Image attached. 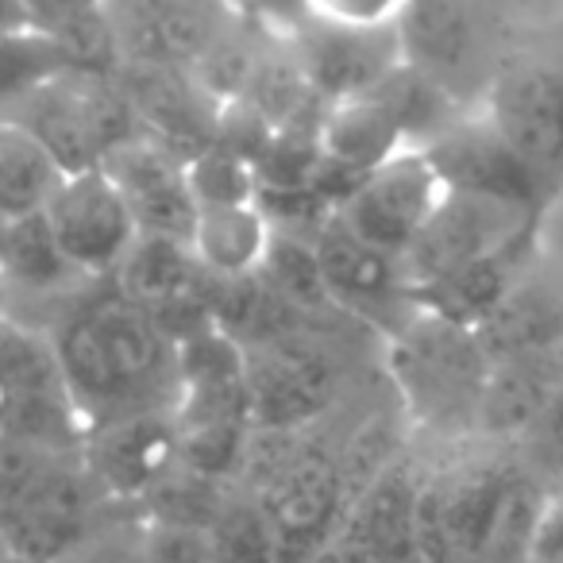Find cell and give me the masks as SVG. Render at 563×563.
Here are the masks:
<instances>
[{
  "mask_svg": "<svg viewBox=\"0 0 563 563\" xmlns=\"http://www.w3.org/2000/svg\"><path fill=\"white\" fill-rule=\"evenodd\" d=\"M104 20L120 63L194 66V58L228 27L224 0H104Z\"/></svg>",
  "mask_w": 563,
  "mask_h": 563,
  "instance_id": "9",
  "label": "cell"
},
{
  "mask_svg": "<svg viewBox=\"0 0 563 563\" xmlns=\"http://www.w3.org/2000/svg\"><path fill=\"white\" fill-rule=\"evenodd\" d=\"M444 194L448 189L432 158L421 147H406L394 158H386L378 170H371L332 220L371 247L401 255Z\"/></svg>",
  "mask_w": 563,
  "mask_h": 563,
  "instance_id": "5",
  "label": "cell"
},
{
  "mask_svg": "<svg viewBox=\"0 0 563 563\" xmlns=\"http://www.w3.org/2000/svg\"><path fill=\"white\" fill-rule=\"evenodd\" d=\"M78 70L66 43L51 32H16L0 35V112L12 109L20 97L40 89L43 81Z\"/></svg>",
  "mask_w": 563,
  "mask_h": 563,
  "instance_id": "29",
  "label": "cell"
},
{
  "mask_svg": "<svg viewBox=\"0 0 563 563\" xmlns=\"http://www.w3.org/2000/svg\"><path fill=\"white\" fill-rule=\"evenodd\" d=\"M16 32H40L27 0H0V35H16Z\"/></svg>",
  "mask_w": 563,
  "mask_h": 563,
  "instance_id": "40",
  "label": "cell"
},
{
  "mask_svg": "<svg viewBox=\"0 0 563 563\" xmlns=\"http://www.w3.org/2000/svg\"><path fill=\"white\" fill-rule=\"evenodd\" d=\"M117 81L135 112L140 135L155 140L181 163L217 143L220 109L201 93L186 66H140L120 63Z\"/></svg>",
  "mask_w": 563,
  "mask_h": 563,
  "instance_id": "13",
  "label": "cell"
},
{
  "mask_svg": "<svg viewBox=\"0 0 563 563\" xmlns=\"http://www.w3.org/2000/svg\"><path fill=\"white\" fill-rule=\"evenodd\" d=\"M271 220L263 217L255 201L247 205H220V209H197L189 247L197 263L212 278H235V274L258 271L271 243Z\"/></svg>",
  "mask_w": 563,
  "mask_h": 563,
  "instance_id": "25",
  "label": "cell"
},
{
  "mask_svg": "<svg viewBox=\"0 0 563 563\" xmlns=\"http://www.w3.org/2000/svg\"><path fill=\"white\" fill-rule=\"evenodd\" d=\"M58 178L63 170L51 163L47 151L16 120L0 117V212L24 217V212L43 209Z\"/></svg>",
  "mask_w": 563,
  "mask_h": 563,
  "instance_id": "28",
  "label": "cell"
},
{
  "mask_svg": "<svg viewBox=\"0 0 563 563\" xmlns=\"http://www.w3.org/2000/svg\"><path fill=\"white\" fill-rule=\"evenodd\" d=\"M475 340L490 367L563 344V294L544 282L521 278L501 298V306L478 324Z\"/></svg>",
  "mask_w": 563,
  "mask_h": 563,
  "instance_id": "24",
  "label": "cell"
},
{
  "mask_svg": "<svg viewBox=\"0 0 563 563\" xmlns=\"http://www.w3.org/2000/svg\"><path fill=\"white\" fill-rule=\"evenodd\" d=\"M544 498L548 494L532 478L514 471L506 494H501L498 514H494L490 537H486L483 548V563H532V537H537Z\"/></svg>",
  "mask_w": 563,
  "mask_h": 563,
  "instance_id": "31",
  "label": "cell"
},
{
  "mask_svg": "<svg viewBox=\"0 0 563 563\" xmlns=\"http://www.w3.org/2000/svg\"><path fill=\"white\" fill-rule=\"evenodd\" d=\"M486 124L540 174L563 166V70L548 63H514L490 81Z\"/></svg>",
  "mask_w": 563,
  "mask_h": 563,
  "instance_id": "11",
  "label": "cell"
},
{
  "mask_svg": "<svg viewBox=\"0 0 563 563\" xmlns=\"http://www.w3.org/2000/svg\"><path fill=\"white\" fill-rule=\"evenodd\" d=\"M537 429L544 432L548 455H552V463L560 467V475H563V390H560V398H555L552 406H548V413L540 417Z\"/></svg>",
  "mask_w": 563,
  "mask_h": 563,
  "instance_id": "39",
  "label": "cell"
},
{
  "mask_svg": "<svg viewBox=\"0 0 563 563\" xmlns=\"http://www.w3.org/2000/svg\"><path fill=\"white\" fill-rule=\"evenodd\" d=\"M258 278L278 294L282 301H290L294 309L309 313V309L332 306L329 290H324L321 266L313 255V240H301L290 232H271L266 255L258 263Z\"/></svg>",
  "mask_w": 563,
  "mask_h": 563,
  "instance_id": "30",
  "label": "cell"
},
{
  "mask_svg": "<svg viewBox=\"0 0 563 563\" xmlns=\"http://www.w3.org/2000/svg\"><path fill=\"white\" fill-rule=\"evenodd\" d=\"M417 486L421 478H413L406 463L394 460L347 501L340 540L367 552L375 563H424L417 537Z\"/></svg>",
  "mask_w": 563,
  "mask_h": 563,
  "instance_id": "18",
  "label": "cell"
},
{
  "mask_svg": "<svg viewBox=\"0 0 563 563\" xmlns=\"http://www.w3.org/2000/svg\"><path fill=\"white\" fill-rule=\"evenodd\" d=\"M514 471L498 460H467L421 478L417 537L424 563H483L494 514Z\"/></svg>",
  "mask_w": 563,
  "mask_h": 563,
  "instance_id": "4",
  "label": "cell"
},
{
  "mask_svg": "<svg viewBox=\"0 0 563 563\" xmlns=\"http://www.w3.org/2000/svg\"><path fill=\"white\" fill-rule=\"evenodd\" d=\"M525 228H532L529 209L478 194H444L432 217L424 220V228L413 235V243L401 251L409 294L490 255L494 247L509 243Z\"/></svg>",
  "mask_w": 563,
  "mask_h": 563,
  "instance_id": "7",
  "label": "cell"
},
{
  "mask_svg": "<svg viewBox=\"0 0 563 563\" xmlns=\"http://www.w3.org/2000/svg\"><path fill=\"white\" fill-rule=\"evenodd\" d=\"M563 390V344L544 352L521 355V360L494 363L478 394V413L486 432L494 437H521L537 429Z\"/></svg>",
  "mask_w": 563,
  "mask_h": 563,
  "instance_id": "21",
  "label": "cell"
},
{
  "mask_svg": "<svg viewBox=\"0 0 563 563\" xmlns=\"http://www.w3.org/2000/svg\"><path fill=\"white\" fill-rule=\"evenodd\" d=\"M117 294L132 306L158 313L170 309L178 301H189L197 294H205L209 274L197 263L194 247L181 235H163V232H140L128 247V255L120 258V266L112 271Z\"/></svg>",
  "mask_w": 563,
  "mask_h": 563,
  "instance_id": "22",
  "label": "cell"
},
{
  "mask_svg": "<svg viewBox=\"0 0 563 563\" xmlns=\"http://www.w3.org/2000/svg\"><path fill=\"white\" fill-rule=\"evenodd\" d=\"M243 383L251 398V424L306 429L324 413L336 390L332 363L294 336L243 347Z\"/></svg>",
  "mask_w": 563,
  "mask_h": 563,
  "instance_id": "10",
  "label": "cell"
},
{
  "mask_svg": "<svg viewBox=\"0 0 563 563\" xmlns=\"http://www.w3.org/2000/svg\"><path fill=\"white\" fill-rule=\"evenodd\" d=\"M43 217H47L70 266L78 274H89V278H101V274L112 278L120 258L128 255L132 240L140 235L132 209L101 166L63 174L51 197L43 201Z\"/></svg>",
  "mask_w": 563,
  "mask_h": 563,
  "instance_id": "6",
  "label": "cell"
},
{
  "mask_svg": "<svg viewBox=\"0 0 563 563\" xmlns=\"http://www.w3.org/2000/svg\"><path fill=\"white\" fill-rule=\"evenodd\" d=\"M0 563H51V560H32V555H16L9 548H0Z\"/></svg>",
  "mask_w": 563,
  "mask_h": 563,
  "instance_id": "41",
  "label": "cell"
},
{
  "mask_svg": "<svg viewBox=\"0 0 563 563\" xmlns=\"http://www.w3.org/2000/svg\"><path fill=\"white\" fill-rule=\"evenodd\" d=\"M9 224H12V217H4V212H0V263H4V243H9Z\"/></svg>",
  "mask_w": 563,
  "mask_h": 563,
  "instance_id": "42",
  "label": "cell"
},
{
  "mask_svg": "<svg viewBox=\"0 0 563 563\" xmlns=\"http://www.w3.org/2000/svg\"><path fill=\"white\" fill-rule=\"evenodd\" d=\"M205 537L217 563H278V548L255 501H224Z\"/></svg>",
  "mask_w": 563,
  "mask_h": 563,
  "instance_id": "33",
  "label": "cell"
},
{
  "mask_svg": "<svg viewBox=\"0 0 563 563\" xmlns=\"http://www.w3.org/2000/svg\"><path fill=\"white\" fill-rule=\"evenodd\" d=\"M309 16L329 20V24L347 27H383L394 24L398 12L406 9V0H306Z\"/></svg>",
  "mask_w": 563,
  "mask_h": 563,
  "instance_id": "35",
  "label": "cell"
},
{
  "mask_svg": "<svg viewBox=\"0 0 563 563\" xmlns=\"http://www.w3.org/2000/svg\"><path fill=\"white\" fill-rule=\"evenodd\" d=\"M255 506L278 548V563H306L340 537L347 486L336 455L306 444L255 490Z\"/></svg>",
  "mask_w": 563,
  "mask_h": 563,
  "instance_id": "3",
  "label": "cell"
},
{
  "mask_svg": "<svg viewBox=\"0 0 563 563\" xmlns=\"http://www.w3.org/2000/svg\"><path fill=\"white\" fill-rule=\"evenodd\" d=\"M313 255L321 266L324 290L329 301L352 313H378L398 301H409L406 271H401V255H390L383 247H371L360 235L340 228L336 220L313 235ZM413 306V301H409Z\"/></svg>",
  "mask_w": 563,
  "mask_h": 563,
  "instance_id": "19",
  "label": "cell"
},
{
  "mask_svg": "<svg viewBox=\"0 0 563 563\" xmlns=\"http://www.w3.org/2000/svg\"><path fill=\"white\" fill-rule=\"evenodd\" d=\"M529 274H532V228H525L509 243L494 247L490 255L475 258V263L460 266V271L413 290L409 301H413L417 313L440 317V321L475 332L501 306V298L521 278H529Z\"/></svg>",
  "mask_w": 563,
  "mask_h": 563,
  "instance_id": "17",
  "label": "cell"
},
{
  "mask_svg": "<svg viewBox=\"0 0 563 563\" xmlns=\"http://www.w3.org/2000/svg\"><path fill=\"white\" fill-rule=\"evenodd\" d=\"M27 9H32L40 32H63V27L104 12V0H27Z\"/></svg>",
  "mask_w": 563,
  "mask_h": 563,
  "instance_id": "36",
  "label": "cell"
},
{
  "mask_svg": "<svg viewBox=\"0 0 563 563\" xmlns=\"http://www.w3.org/2000/svg\"><path fill=\"white\" fill-rule=\"evenodd\" d=\"M432 158L440 181L448 194H478L494 201L517 205V209H537L540 178L490 124L486 117L478 120H455L440 140L421 147Z\"/></svg>",
  "mask_w": 563,
  "mask_h": 563,
  "instance_id": "15",
  "label": "cell"
},
{
  "mask_svg": "<svg viewBox=\"0 0 563 563\" xmlns=\"http://www.w3.org/2000/svg\"><path fill=\"white\" fill-rule=\"evenodd\" d=\"M186 178H189V194H194L197 209L247 205V201H255V194H258L255 166L243 155H235V151L220 147V143H212L201 155L189 158Z\"/></svg>",
  "mask_w": 563,
  "mask_h": 563,
  "instance_id": "32",
  "label": "cell"
},
{
  "mask_svg": "<svg viewBox=\"0 0 563 563\" xmlns=\"http://www.w3.org/2000/svg\"><path fill=\"white\" fill-rule=\"evenodd\" d=\"M0 278H9L12 286H20V290H27V294H55V290H63L70 278H78L70 258L58 247L43 209L12 217Z\"/></svg>",
  "mask_w": 563,
  "mask_h": 563,
  "instance_id": "27",
  "label": "cell"
},
{
  "mask_svg": "<svg viewBox=\"0 0 563 563\" xmlns=\"http://www.w3.org/2000/svg\"><path fill=\"white\" fill-rule=\"evenodd\" d=\"M401 63L455 93L478 58V16L471 0H406L394 20Z\"/></svg>",
  "mask_w": 563,
  "mask_h": 563,
  "instance_id": "20",
  "label": "cell"
},
{
  "mask_svg": "<svg viewBox=\"0 0 563 563\" xmlns=\"http://www.w3.org/2000/svg\"><path fill=\"white\" fill-rule=\"evenodd\" d=\"M101 170L128 201L140 232H163L189 240L197 220V201L189 194L186 163L158 147L147 135H132L104 155Z\"/></svg>",
  "mask_w": 563,
  "mask_h": 563,
  "instance_id": "16",
  "label": "cell"
},
{
  "mask_svg": "<svg viewBox=\"0 0 563 563\" xmlns=\"http://www.w3.org/2000/svg\"><path fill=\"white\" fill-rule=\"evenodd\" d=\"M371 93L390 109L409 147H429L432 140H440L460 120V104H455L452 89H444L429 74L413 70L406 63L394 66Z\"/></svg>",
  "mask_w": 563,
  "mask_h": 563,
  "instance_id": "26",
  "label": "cell"
},
{
  "mask_svg": "<svg viewBox=\"0 0 563 563\" xmlns=\"http://www.w3.org/2000/svg\"><path fill=\"white\" fill-rule=\"evenodd\" d=\"M390 371L398 375L409 406L444 421L478 413V394L490 375V363L471 329L413 309V317L394 336Z\"/></svg>",
  "mask_w": 563,
  "mask_h": 563,
  "instance_id": "2",
  "label": "cell"
},
{
  "mask_svg": "<svg viewBox=\"0 0 563 563\" xmlns=\"http://www.w3.org/2000/svg\"><path fill=\"white\" fill-rule=\"evenodd\" d=\"M286 43H290L309 89L324 104L371 93L401 63L394 24L347 27L309 16Z\"/></svg>",
  "mask_w": 563,
  "mask_h": 563,
  "instance_id": "12",
  "label": "cell"
},
{
  "mask_svg": "<svg viewBox=\"0 0 563 563\" xmlns=\"http://www.w3.org/2000/svg\"><path fill=\"white\" fill-rule=\"evenodd\" d=\"M224 4L235 20H247V24L263 27L266 35H278V40H290L309 20L306 0H224Z\"/></svg>",
  "mask_w": 563,
  "mask_h": 563,
  "instance_id": "34",
  "label": "cell"
},
{
  "mask_svg": "<svg viewBox=\"0 0 563 563\" xmlns=\"http://www.w3.org/2000/svg\"><path fill=\"white\" fill-rule=\"evenodd\" d=\"M178 452V424L166 409H135L86 432L81 467L112 498H143Z\"/></svg>",
  "mask_w": 563,
  "mask_h": 563,
  "instance_id": "14",
  "label": "cell"
},
{
  "mask_svg": "<svg viewBox=\"0 0 563 563\" xmlns=\"http://www.w3.org/2000/svg\"><path fill=\"white\" fill-rule=\"evenodd\" d=\"M0 117L16 120L63 174L93 170L112 147L140 135L135 112L117 74L66 70L20 97Z\"/></svg>",
  "mask_w": 563,
  "mask_h": 563,
  "instance_id": "1",
  "label": "cell"
},
{
  "mask_svg": "<svg viewBox=\"0 0 563 563\" xmlns=\"http://www.w3.org/2000/svg\"><path fill=\"white\" fill-rule=\"evenodd\" d=\"M66 563H151V560L143 540L135 544V540L109 537V540H86Z\"/></svg>",
  "mask_w": 563,
  "mask_h": 563,
  "instance_id": "38",
  "label": "cell"
},
{
  "mask_svg": "<svg viewBox=\"0 0 563 563\" xmlns=\"http://www.w3.org/2000/svg\"><path fill=\"white\" fill-rule=\"evenodd\" d=\"M532 563H563V490L544 498L537 537H532Z\"/></svg>",
  "mask_w": 563,
  "mask_h": 563,
  "instance_id": "37",
  "label": "cell"
},
{
  "mask_svg": "<svg viewBox=\"0 0 563 563\" xmlns=\"http://www.w3.org/2000/svg\"><path fill=\"white\" fill-rule=\"evenodd\" d=\"M317 140H321L324 163L340 166L347 174H360V178H367L386 158H394L398 151L409 147L398 120L390 117V109L375 93L324 104Z\"/></svg>",
  "mask_w": 563,
  "mask_h": 563,
  "instance_id": "23",
  "label": "cell"
},
{
  "mask_svg": "<svg viewBox=\"0 0 563 563\" xmlns=\"http://www.w3.org/2000/svg\"><path fill=\"white\" fill-rule=\"evenodd\" d=\"M89 514L93 478L70 452L32 490L0 506V548L32 560L66 563L89 540Z\"/></svg>",
  "mask_w": 563,
  "mask_h": 563,
  "instance_id": "8",
  "label": "cell"
}]
</instances>
